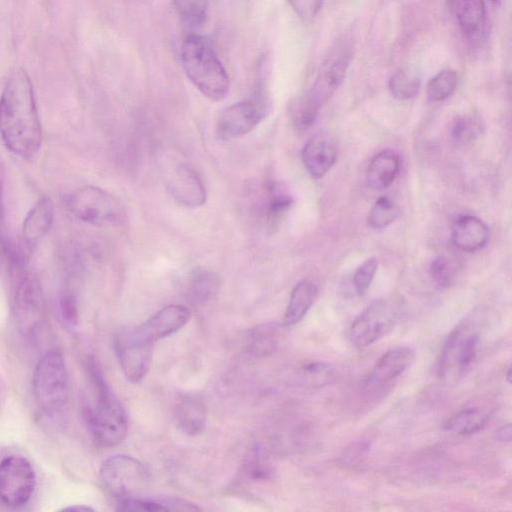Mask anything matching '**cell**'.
Returning <instances> with one entry per match:
<instances>
[{
    "label": "cell",
    "mask_w": 512,
    "mask_h": 512,
    "mask_svg": "<svg viewBox=\"0 0 512 512\" xmlns=\"http://www.w3.org/2000/svg\"><path fill=\"white\" fill-rule=\"evenodd\" d=\"M0 136L16 156L28 159L42 143V128L33 85L25 70L15 69L0 95Z\"/></svg>",
    "instance_id": "cell-1"
},
{
    "label": "cell",
    "mask_w": 512,
    "mask_h": 512,
    "mask_svg": "<svg viewBox=\"0 0 512 512\" xmlns=\"http://www.w3.org/2000/svg\"><path fill=\"white\" fill-rule=\"evenodd\" d=\"M181 63L187 78L212 101H220L229 91V76L211 43L198 34L188 35L181 46Z\"/></svg>",
    "instance_id": "cell-2"
},
{
    "label": "cell",
    "mask_w": 512,
    "mask_h": 512,
    "mask_svg": "<svg viewBox=\"0 0 512 512\" xmlns=\"http://www.w3.org/2000/svg\"><path fill=\"white\" fill-rule=\"evenodd\" d=\"M96 398L87 408L86 419L96 442L103 447L120 444L127 435L128 422L123 406L110 390L94 363L90 365Z\"/></svg>",
    "instance_id": "cell-3"
},
{
    "label": "cell",
    "mask_w": 512,
    "mask_h": 512,
    "mask_svg": "<svg viewBox=\"0 0 512 512\" xmlns=\"http://www.w3.org/2000/svg\"><path fill=\"white\" fill-rule=\"evenodd\" d=\"M32 387L41 409L54 412L66 404L69 379L65 360L60 352L49 351L38 361L33 373Z\"/></svg>",
    "instance_id": "cell-4"
},
{
    "label": "cell",
    "mask_w": 512,
    "mask_h": 512,
    "mask_svg": "<svg viewBox=\"0 0 512 512\" xmlns=\"http://www.w3.org/2000/svg\"><path fill=\"white\" fill-rule=\"evenodd\" d=\"M401 312L402 303L399 298L374 301L353 320L348 330L350 342L358 348L371 345L396 325Z\"/></svg>",
    "instance_id": "cell-5"
},
{
    "label": "cell",
    "mask_w": 512,
    "mask_h": 512,
    "mask_svg": "<svg viewBox=\"0 0 512 512\" xmlns=\"http://www.w3.org/2000/svg\"><path fill=\"white\" fill-rule=\"evenodd\" d=\"M100 483L116 502L134 497L148 483L147 468L137 459L115 455L106 459L99 470Z\"/></svg>",
    "instance_id": "cell-6"
},
{
    "label": "cell",
    "mask_w": 512,
    "mask_h": 512,
    "mask_svg": "<svg viewBox=\"0 0 512 512\" xmlns=\"http://www.w3.org/2000/svg\"><path fill=\"white\" fill-rule=\"evenodd\" d=\"M479 333L467 324L454 328L446 337L438 360V373L445 380L463 376L476 359Z\"/></svg>",
    "instance_id": "cell-7"
},
{
    "label": "cell",
    "mask_w": 512,
    "mask_h": 512,
    "mask_svg": "<svg viewBox=\"0 0 512 512\" xmlns=\"http://www.w3.org/2000/svg\"><path fill=\"white\" fill-rule=\"evenodd\" d=\"M36 475L31 463L20 455H10L0 462V501L17 508L31 498Z\"/></svg>",
    "instance_id": "cell-8"
},
{
    "label": "cell",
    "mask_w": 512,
    "mask_h": 512,
    "mask_svg": "<svg viewBox=\"0 0 512 512\" xmlns=\"http://www.w3.org/2000/svg\"><path fill=\"white\" fill-rule=\"evenodd\" d=\"M70 212L79 220L92 225H105L119 215V206L113 196L95 186L75 190L68 198Z\"/></svg>",
    "instance_id": "cell-9"
},
{
    "label": "cell",
    "mask_w": 512,
    "mask_h": 512,
    "mask_svg": "<svg viewBox=\"0 0 512 512\" xmlns=\"http://www.w3.org/2000/svg\"><path fill=\"white\" fill-rule=\"evenodd\" d=\"M350 58V46L344 41L335 44L325 57L312 87L307 91L320 107L328 102L343 82Z\"/></svg>",
    "instance_id": "cell-10"
},
{
    "label": "cell",
    "mask_w": 512,
    "mask_h": 512,
    "mask_svg": "<svg viewBox=\"0 0 512 512\" xmlns=\"http://www.w3.org/2000/svg\"><path fill=\"white\" fill-rule=\"evenodd\" d=\"M152 344L137 340L131 330L119 332L115 351L124 376L132 383L139 382L147 373L152 356Z\"/></svg>",
    "instance_id": "cell-11"
},
{
    "label": "cell",
    "mask_w": 512,
    "mask_h": 512,
    "mask_svg": "<svg viewBox=\"0 0 512 512\" xmlns=\"http://www.w3.org/2000/svg\"><path fill=\"white\" fill-rule=\"evenodd\" d=\"M259 105L246 100L234 103L222 110L216 122V136L231 140L249 133L261 120Z\"/></svg>",
    "instance_id": "cell-12"
},
{
    "label": "cell",
    "mask_w": 512,
    "mask_h": 512,
    "mask_svg": "<svg viewBox=\"0 0 512 512\" xmlns=\"http://www.w3.org/2000/svg\"><path fill=\"white\" fill-rule=\"evenodd\" d=\"M189 311L182 305H168L144 323L131 330L139 341L154 343L180 330L189 319Z\"/></svg>",
    "instance_id": "cell-13"
},
{
    "label": "cell",
    "mask_w": 512,
    "mask_h": 512,
    "mask_svg": "<svg viewBox=\"0 0 512 512\" xmlns=\"http://www.w3.org/2000/svg\"><path fill=\"white\" fill-rule=\"evenodd\" d=\"M167 190L181 205L196 208L206 201L205 186L197 172L187 164L177 165L167 179Z\"/></svg>",
    "instance_id": "cell-14"
},
{
    "label": "cell",
    "mask_w": 512,
    "mask_h": 512,
    "mask_svg": "<svg viewBox=\"0 0 512 512\" xmlns=\"http://www.w3.org/2000/svg\"><path fill=\"white\" fill-rule=\"evenodd\" d=\"M301 157L309 174L316 179L322 178L337 160L336 143L328 133L319 132L306 142Z\"/></svg>",
    "instance_id": "cell-15"
},
{
    "label": "cell",
    "mask_w": 512,
    "mask_h": 512,
    "mask_svg": "<svg viewBox=\"0 0 512 512\" xmlns=\"http://www.w3.org/2000/svg\"><path fill=\"white\" fill-rule=\"evenodd\" d=\"M414 359V351L409 347H396L384 353L374 365L369 383L382 385L398 378Z\"/></svg>",
    "instance_id": "cell-16"
},
{
    "label": "cell",
    "mask_w": 512,
    "mask_h": 512,
    "mask_svg": "<svg viewBox=\"0 0 512 512\" xmlns=\"http://www.w3.org/2000/svg\"><path fill=\"white\" fill-rule=\"evenodd\" d=\"M489 238L487 225L478 217L463 215L452 226V241L457 249L474 252L482 249Z\"/></svg>",
    "instance_id": "cell-17"
},
{
    "label": "cell",
    "mask_w": 512,
    "mask_h": 512,
    "mask_svg": "<svg viewBox=\"0 0 512 512\" xmlns=\"http://www.w3.org/2000/svg\"><path fill=\"white\" fill-rule=\"evenodd\" d=\"M463 34L469 39L478 38L485 27L486 9L483 0H448Z\"/></svg>",
    "instance_id": "cell-18"
},
{
    "label": "cell",
    "mask_w": 512,
    "mask_h": 512,
    "mask_svg": "<svg viewBox=\"0 0 512 512\" xmlns=\"http://www.w3.org/2000/svg\"><path fill=\"white\" fill-rule=\"evenodd\" d=\"M400 169V158L390 149L376 154L370 161L366 171V182L375 190L388 188L397 177Z\"/></svg>",
    "instance_id": "cell-19"
},
{
    "label": "cell",
    "mask_w": 512,
    "mask_h": 512,
    "mask_svg": "<svg viewBox=\"0 0 512 512\" xmlns=\"http://www.w3.org/2000/svg\"><path fill=\"white\" fill-rule=\"evenodd\" d=\"M54 217L53 203L48 198H42L29 211L23 222L22 236L28 245H34L51 227Z\"/></svg>",
    "instance_id": "cell-20"
},
{
    "label": "cell",
    "mask_w": 512,
    "mask_h": 512,
    "mask_svg": "<svg viewBox=\"0 0 512 512\" xmlns=\"http://www.w3.org/2000/svg\"><path fill=\"white\" fill-rule=\"evenodd\" d=\"M318 294L317 285L308 279L293 288L284 314L283 324L287 327L298 323L308 312Z\"/></svg>",
    "instance_id": "cell-21"
},
{
    "label": "cell",
    "mask_w": 512,
    "mask_h": 512,
    "mask_svg": "<svg viewBox=\"0 0 512 512\" xmlns=\"http://www.w3.org/2000/svg\"><path fill=\"white\" fill-rule=\"evenodd\" d=\"M175 420L185 434L194 436L201 433L206 422L203 403L192 396L181 398L175 408Z\"/></svg>",
    "instance_id": "cell-22"
},
{
    "label": "cell",
    "mask_w": 512,
    "mask_h": 512,
    "mask_svg": "<svg viewBox=\"0 0 512 512\" xmlns=\"http://www.w3.org/2000/svg\"><path fill=\"white\" fill-rule=\"evenodd\" d=\"M17 314L23 329L31 330L40 321L42 314V299L37 287L31 282H25L17 295Z\"/></svg>",
    "instance_id": "cell-23"
},
{
    "label": "cell",
    "mask_w": 512,
    "mask_h": 512,
    "mask_svg": "<svg viewBox=\"0 0 512 512\" xmlns=\"http://www.w3.org/2000/svg\"><path fill=\"white\" fill-rule=\"evenodd\" d=\"M490 418V413L477 407L464 409L449 418L443 429L456 435H470L482 430Z\"/></svg>",
    "instance_id": "cell-24"
},
{
    "label": "cell",
    "mask_w": 512,
    "mask_h": 512,
    "mask_svg": "<svg viewBox=\"0 0 512 512\" xmlns=\"http://www.w3.org/2000/svg\"><path fill=\"white\" fill-rule=\"evenodd\" d=\"M281 335V328L276 324L258 326L250 331L246 350L255 357L267 356L277 349Z\"/></svg>",
    "instance_id": "cell-25"
},
{
    "label": "cell",
    "mask_w": 512,
    "mask_h": 512,
    "mask_svg": "<svg viewBox=\"0 0 512 512\" xmlns=\"http://www.w3.org/2000/svg\"><path fill=\"white\" fill-rule=\"evenodd\" d=\"M320 109L321 107L306 91L290 103L289 115L291 122L297 130H306L314 124Z\"/></svg>",
    "instance_id": "cell-26"
},
{
    "label": "cell",
    "mask_w": 512,
    "mask_h": 512,
    "mask_svg": "<svg viewBox=\"0 0 512 512\" xmlns=\"http://www.w3.org/2000/svg\"><path fill=\"white\" fill-rule=\"evenodd\" d=\"M219 279L206 269H196L189 284V298L194 304H204L217 292Z\"/></svg>",
    "instance_id": "cell-27"
},
{
    "label": "cell",
    "mask_w": 512,
    "mask_h": 512,
    "mask_svg": "<svg viewBox=\"0 0 512 512\" xmlns=\"http://www.w3.org/2000/svg\"><path fill=\"white\" fill-rule=\"evenodd\" d=\"M421 80L417 72L410 69H399L389 81L391 94L399 100L414 98L420 90Z\"/></svg>",
    "instance_id": "cell-28"
},
{
    "label": "cell",
    "mask_w": 512,
    "mask_h": 512,
    "mask_svg": "<svg viewBox=\"0 0 512 512\" xmlns=\"http://www.w3.org/2000/svg\"><path fill=\"white\" fill-rule=\"evenodd\" d=\"M292 203V196L281 183L273 182L269 185L267 218L271 226L278 225Z\"/></svg>",
    "instance_id": "cell-29"
},
{
    "label": "cell",
    "mask_w": 512,
    "mask_h": 512,
    "mask_svg": "<svg viewBox=\"0 0 512 512\" xmlns=\"http://www.w3.org/2000/svg\"><path fill=\"white\" fill-rule=\"evenodd\" d=\"M483 131V123L479 116L466 114L458 117L451 127L452 141L458 146H464L475 141Z\"/></svg>",
    "instance_id": "cell-30"
},
{
    "label": "cell",
    "mask_w": 512,
    "mask_h": 512,
    "mask_svg": "<svg viewBox=\"0 0 512 512\" xmlns=\"http://www.w3.org/2000/svg\"><path fill=\"white\" fill-rule=\"evenodd\" d=\"M297 380L308 386H323L336 379V371L329 364L313 362L302 366L296 373Z\"/></svg>",
    "instance_id": "cell-31"
},
{
    "label": "cell",
    "mask_w": 512,
    "mask_h": 512,
    "mask_svg": "<svg viewBox=\"0 0 512 512\" xmlns=\"http://www.w3.org/2000/svg\"><path fill=\"white\" fill-rule=\"evenodd\" d=\"M458 268L454 258L441 254L431 261L429 274L438 289H445L454 282Z\"/></svg>",
    "instance_id": "cell-32"
},
{
    "label": "cell",
    "mask_w": 512,
    "mask_h": 512,
    "mask_svg": "<svg viewBox=\"0 0 512 512\" xmlns=\"http://www.w3.org/2000/svg\"><path fill=\"white\" fill-rule=\"evenodd\" d=\"M456 85V72L451 69H444L428 82L426 86L427 97L433 102L442 101L454 92Z\"/></svg>",
    "instance_id": "cell-33"
},
{
    "label": "cell",
    "mask_w": 512,
    "mask_h": 512,
    "mask_svg": "<svg viewBox=\"0 0 512 512\" xmlns=\"http://www.w3.org/2000/svg\"><path fill=\"white\" fill-rule=\"evenodd\" d=\"M399 208L388 196L380 197L368 214V223L375 229H382L393 223L399 216Z\"/></svg>",
    "instance_id": "cell-34"
},
{
    "label": "cell",
    "mask_w": 512,
    "mask_h": 512,
    "mask_svg": "<svg viewBox=\"0 0 512 512\" xmlns=\"http://www.w3.org/2000/svg\"><path fill=\"white\" fill-rule=\"evenodd\" d=\"M182 20L190 26L202 25L207 17L209 0H172Z\"/></svg>",
    "instance_id": "cell-35"
},
{
    "label": "cell",
    "mask_w": 512,
    "mask_h": 512,
    "mask_svg": "<svg viewBox=\"0 0 512 512\" xmlns=\"http://www.w3.org/2000/svg\"><path fill=\"white\" fill-rule=\"evenodd\" d=\"M378 262L375 257H370L363 261L356 269L353 275V286L358 295H363L376 274Z\"/></svg>",
    "instance_id": "cell-36"
},
{
    "label": "cell",
    "mask_w": 512,
    "mask_h": 512,
    "mask_svg": "<svg viewBox=\"0 0 512 512\" xmlns=\"http://www.w3.org/2000/svg\"><path fill=\"white\" fill-rule=\"evenodd\" d=\"M294 12L303 20L314 18L322 7L324 0H288Z\"/></svg>",
    "instance_id": "cell-37"
},
{
    "label": "cell",
    "mask_w": 512,
    "mask_h": 512,
    "mask_svg": "<svg viewBox=\"0 0 512 512\" xmlns=\"http://www.w3.org/2000/svg\"><path fill=\"white\" fill-rule=\"evenodd\" d=\"M368 446L363 442H356L346 449L342 456V463L345 466H359L367 455Z\"/></svg>",
    "instance_id": "cell-38"
},
{
    "label": "cell",
    "mask_w": 512,
    "mask_h": 512,
    "mask_svg": "<svg viewBox=\"0 0 512 512\" xmlns=\"http://www.w3.org/2000/svg\"><path fill=\"white\" fill-rule=\"evenodd\" d=\"M157 501L161 506L164 507L166 511L169 510H180V511H195L200 510L199 507L194 505L193 503H190L189 501H186L184 499L174 497V496H163V497H157L154 499Z\"/></svg>",
    "instance_id": "cell-39"
},
{
    "label": "cell",
    "mask_w": 512,
    "mask_h": 512,
    "mask_svg": "<svg viewBox=\"0 0 512 512\" xmlns=\"http://www.w3.org/2000/svg\"><path fill=\"white\" fill-rule=\"evenodd\" d=\"M60 308H61V315H62V318L65 321V323L70 327L75 326L77 323V319H78L77 305H76V301H75L74 297H72L71 294L63 296L61 303H60Z\"/></svg>",
    "instance_id": "cell-40"
},
{
    "label": "cell",
    "mask_w": 512,
    "mask_h": 512,
    "mask_svg": "<svg viewBox=\"0 0 512 512\" xmlns=\"http://www.w3.org/2000/svg\"><path fill=\"white\" fill-rule=\"evenodd\" d=\"M495 437L500 441H510L511 440V425L507 424L505 426L500 427L495 431Z\"/></svg>",
    "instance_id": "cell-41"
},
{
    "label": "cell",
    "mask_w": 512,
    "mask_h": 512,
    "mask_svg": "<svg viewBox=\"0 0 512 512\" xmlns=\"http://www.w3.org/2000/svg\"><path fill=\"white\" fill-rule=\"evenodd\" d=\"M64 510L87 511V510H93V509L88 506L81 505V506H70V507L65 508Z\"/></svg>",
    "instance_id": "cell-42"
},
{
    "label": "cell",
    "mask_w": 512,
    "mask_h": 512,
    "mask_svg": "<svg viewBox=\"0 0 512 512\" xmlns=\"http://www.w3.org/2000/svg\"><path fill=\"white\" fill-rule=\"evenodd\" d=\"M128 1H140V0H128Z\"/></svg>",
    "instance_id": "cell-43"
},
{
    "label": "cell",
    "mask_w": 512,
    "mask_h": 512,
    "mask_svg": "<svg viewBox=\"0 0 512 512\" xmlns=\"http://www.w3.org/2000/svg\"><path fill=\"white\" fill-rule=\"evenodd\" d=\"M492 1L496 2V1H498V0H492Z\"/></svg>",
    "instance_id": "cell-44"
}]
</instances>
